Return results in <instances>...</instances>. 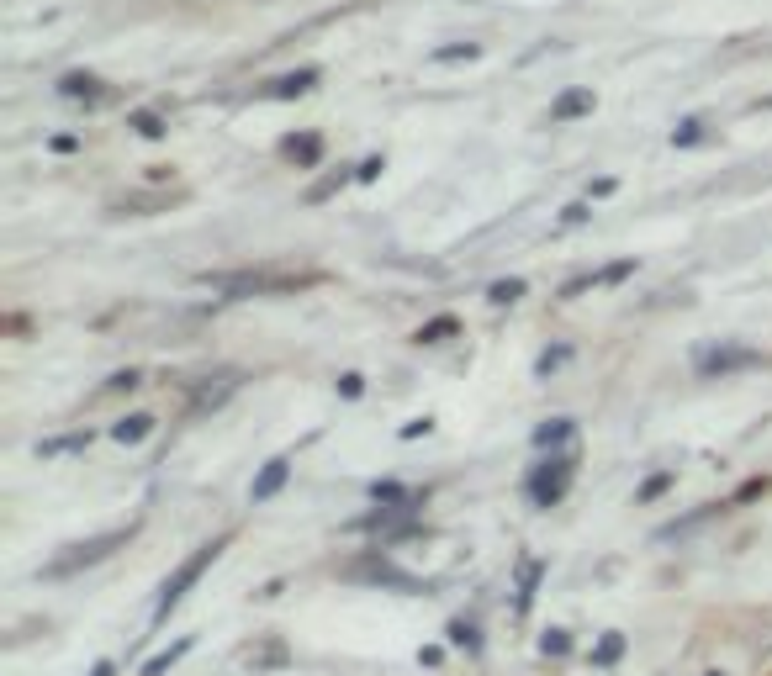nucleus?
Here are the masks:
<instances>
[{
  "label": "nucleus",
  "instance_id": "17",
  "mask_svg": "<svg viewBox=\"0 0 772 676\" xmlns=\"http://www.w3.org/2000/svg\"><path fill=\"white\" fill-rule=\"evenodd\" d=\"M619 650H624V640H619V634H609V640L593 650V661H598V666H609V661H619Z\"/></svg>",
  "mask_w": 772,
  "mask_h": 676
},
{
  "label": "nucleus",
  "instance_id": "24",
  "mask_svg": "<svg viewBox=\"0 0 772 676\" xmlns=\"http://www.w3.org/2000/svg\"><path fill=\"white\" fill-rule=\"evenodd\" d=\"M561 360H566V349H550V354H540V375H550Z\"/></svg>",
  "mask_w": 772,
  "mask_h": 676
},
{
  "label": "nucleus",
  "instance_id": "1",
  "mask_svg": "<svg viewBox=\"0 0 772 676\" xmlns=\"http://www.w3.org/2000/svg\"><path fill=\"white\" fill-rule=\"evenodd\" d=\"M217 555H223V539H212V544H201V550L186 560V566H180L170 581H164V592H159V608H154V618H170L175 608H180V597H186L191 587H196V581H201V571H207L212 566V560Z\"/></svg>",
  "mask_w": 772,
  "mask_h": 676
},
{
  "label": "nucleus",
  "instance_id": "21",
  "mask_svg": "<svg viewBox=\"0 0 772 676\" xmlns=\"http://www.w3.org/2000/svg\"><path fill=\"white\" fill-rule=\"evenodd\" d=\"M80 444H85L80 434H69V439H48V444H43V455H64V449H80Z\"/></svg>",
  "mask_w": 772,
  "mask_h": 676
},
{
  "label": "nucleus",
  "instance_id": "4",
  "mask_svg": "<svg viewBox=\"0 0 772 676\" xmlns=\"http://www.w3.org/2000/svg\"><path fill=\"white\" fill-rule=\"evenodd\" d=\"M746 365H757V349H709L704 360H698V375H730V370H746Z\"/></svg>",
  "mask_w": 772,
  "mask_h": 676
},
{
  "label": "nucleus",
  "instance_id": "20",
  "mask_svg": "<svg viewBox=\"0 0 772 676\" xmlns=\"http://www.w3.org/2000/svg\"><path fill=\"white\" fill-rule=\"evenodd\" d=\"M667 486H672V476H667V471H661V476H651L646 486H640V497H646V502H651V497H661V492H667Z\"/></svg>",
  "mask_w": 772,
  "mask_h": 676
},
{
  "label": "nucleus",
  "instance_id": "11",
  "mask_svg": "<svg viewBox=\"0 0 772 676\" xmlns=\"http://www.w3.org/2000/svg\"><path fill=\"white\" fill-rule=\"evenodd\" d=\"M186 650H191V640H175L170 650H159L154 661L143 666V676H164V671H170V666H175V661H180V655H186Z\"/></svg>",
  "mask_w": 772,
  "mask_h": 676
},
{
  "label": "nucleus",
  "instance_id": "18",
  "mask_svg": "<svg viewBox=\"0 0 772 676\" xmlns=\"http://www.w3.org/2000/svg\"><path fill=\"white\" fill-rule=\"evenodd\" d=\"M698 138H704V122H683V127L672 133V143H677V148H688V143H698Z\"/></svg>",
  "mask_w": 772,
  "mask_h": 676
},
{
  "label": "nucleus",
  "instance_id": "9",
  "mask_svg": "<svg viewBox=\"0 0 772 676\" xmlns=\"http://www.w3.org/2000/svg\"><path fill=\"white\" fill-rule=\"evenodd\" d=\"M149 434H154V418H149V412H133V418H122V423L112 428L117 444H138V439H149Z\"/></svg>",
  "mask_w": 772,
  "mask_h": 676
},
{
  "label": "nucleus",
  "instance_id": "15",
  "mask_svg": "<svg viewBox=\"0 0 772 676\" xmlns=\"http://www.w3.org/2000/svg\"><path fill=\"white\" fill-rule=\"evenodd\" d=\"M524 296V280H498V286L487 291V302H498V307H508V302H519Z\"/></svg>",
  "mask_w": 772,
  "mask_h": 676
},
{
  "label": "nucleus",
  "instance_id": "3",
  "mask_svg": "<svg viewBox=\"0 0 772 676\" xmlns=\"http://www.w3.org/2000/svg\"><path fill=\"white\" fill-rule=\"evenodd\" d=\"M127 539V529H112V534H101V539H90V544H75V555H64V560H53L48 566V576H69L75 566H90V560H101L112 544H122Z\"/></svg>",
  "mask_w": 772,
  "mask_h": 676
},
{
  "label": "nucleus",
  "instance_id": "16",
  "mask_svg": "<svg viewBox=\"0 0 772 676\" xmlns=\"http://www.w3.org/2000/svg\"><path fill=\"white\" fill-rule=\"evenodd\" d=\"M133 127H138L143 138H164V117H159V111H138Z\"/></svg>",
  "mask_w": 772,
  "mask_h": 676
},
{
  "label": "nucleus",
  "instance_id": "6",
  "mask_svg": "<svg viewBox=\"0 0 772 676\" xmlns=\"http://www.w3.org/2000/svg\"><path fill=\"white\" fill-rule=\"evenodd\" d=\"M312 85H318V69H297V74H281V80L265 90V96H270V101H291V96H307Z\"/></svg>",
  "mask_w": 772,
  "mask_h": 676
},
{
  "label": "nucleus",
  "instance_id": "22",
  "mask_svg": "<svg viewBox=\"0 0 772 676\" xmlns=\"http://www.w3.org/2000/svg\"><path fill=\"white\" fill-rule=\"evenodd\" d=\"M450 640L466 645V650H476V629H471V624H450Z\"/></svg>",
  "mask_w": 772,
  "mask_h": 676
},
{
  "label": "nucleus",
  "instance_id": "14",
  "mask_svg": "<svg viewBox=\"0 0 772 676\" xmlns=\"http://www.w3.org/2000/svg\"><path fill=\"white\" fill-rule=\"evenodd\" d=\"M455 333V317H434V323L418 328V344H439V338H450Z\"/></svg>",
  "mask_w": 772,
  "mask_h": 676
},
{
  "label": "nucleus",
  "instance_id": "19",
  "mask_svg": "<svg viewBox=\"0 0 772 676\" xmlns=\"http://www.w3.org/2000/svg\"><path fill=\"white\" fill-rule=\"evenodd\" d=\"M371 497H376V502H402V486H397V481H376Z\"/></svg>",
  "mask_w": 772,
  "mask_h": 676
},
{
  "label": "nucleus",
  "instance_id": "7",
  "mask_svg": "<svg viewBox=\"0 0 772 676\" xmlns=\"http://www.w3.org/2000/svg\"><path fill=\"white\" fill-rule=\"evenodd\" d=\"M59 96H69V101H101L106 85L96 80V74H64V80H59Z\"/></svg>",
  "mask_w": 772,
  "mask_h": 676
},
{
  "label": "nucleus",
  "instance_id": "12",
  "mask_svg": "<svg viewBox=\"0 0 772 676\" xmlns=\"http://www.w3.org/2000/svg\"><path fill=\"white\" fill-rule=\"evenodd\" d=\"M286 154H291V159H302V164H318L323 143H318V138H286Z\"/></svg>",
  "mask_w": 772,
  "mask_h": 676
},
{
  "label": "nucleus",
  "instance_id": "26",
  "mask_svg": "<svg viewBox=\"0 0 772 676\" xmlns=\"http://www.w3.org/2000/svg\"><path fill=\"white\" fill-rule=\"evenodd\" d=\"M90 676H112V661H101L96 671H90Z\"/></svg>",
  "mask_w": 772,
  "mask_h": 676
},
{
  "label": "nucleus",
  "instance_id": "8",
  "mask_svg": "<svg viewBox=\"0 0 772 676\" xmlns=\"http://www.w3.org/2000/svg\"><path fill=\"white\" fill-rule=\"evenodd\" d=\"M582 111H593V90H566V96L550 106V122H572Z\"/></svg>",
  "mask_w": 772,
  "mask_h": 676
},
{
  "label": "nucleus",
  "instance_id": "25",
  "mask_svg": "<svg viewBox=\"0 0 772 676\" xmlns=\"http://www.w3.org/2000/svg\"><path fill=\"white\" fill-rule=\"evenodd\" d=\"M381 175V159H365L360 169H355V180H376Z\"/></svg>",
  "mask_w": 772,
  "mask_h": 676
},
{
  "label": "nucleus",
  "instance_id": "23",
  "mask_svg": "<svg viewBox=\"0 0 772 676\" xmlns=\"http://www.w3.org/2000/svg\"><path fill=\"white\" fill-rule=\"evenodd\" d=\"M540 650H545V655H566V634H561V629H550L545 640H540Z\"/></svg>",
  "mask_w": 772,
  "mask_h": 676
},
{
  "label": "nucleus",
  "instance_id": "13",
  "mask_svg": "<svg viewBox=\"0 0 772 676\" xmlns=\"http://www.w3.org/2000/svg\"><path fill=\"white\" fill-rule=\"evenodd\" d=\"M476 43H445V48H434V64H455V59H476Z\"/></svg>",
  "mask_w": 772,
  "mask_h": 676
},
{
  "label": "nucleus",
  "instance_id": "10",
  "mask_svg": "<svg viewBox=\"0 0 772 676\" xmlns=\"http://www.w3.org/2000/svg\"><path fill=\"white\" fill-rule=\"evenodd\" d=\"M566 439H572V418H556V423L535 428V444H540V449H556V444H566Z\"/></svg>",
  "mask_w": 772,
  "mask_h": 676
},
{
  "label": "nucleus",
  "instance_id": "2",
  "mask_svg": "<svg viewBox=\"0 0 772 676\" xmlns=\"http://www.w3.org/2000/svg\"><path fill=\"white\" fill-rule=\"evenodd\" d=\"M566 481H572V455H550L535 476H529V497H535V507H550L566 497Z\"/></svg>",
  "mask_w": 772,
  "mask_h": 676
},
{
  "label": "nucleus",
  "instance_id": "5",
  "mask_svg": "<svg viewBox=\"0 0 772 676\" xmlns=\"http://www.w3.org/2000/svg\"><path fill=\"white\" fill-rule=\"evenodd\" d=\"M286 476H291V460H286V455H281V460H270L265 471L254 476L249 497H254V502H270V497H275V492H281V486H286Z\"/></svg>",
  "mask_w": 772,
  "mask_h": 676
}]
</instances>
